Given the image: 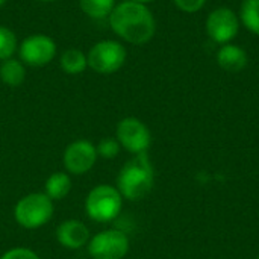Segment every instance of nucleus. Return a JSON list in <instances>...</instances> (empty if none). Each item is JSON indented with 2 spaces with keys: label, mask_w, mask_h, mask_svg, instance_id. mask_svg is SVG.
Here are the masks:
<instances>
[{
  "label": "nucleus",
  "mask_w": 259,
  "mask_h": 259,
  "mask_svg": "<svg viewBox=\"0 0 259 259\" xmlns=\"http://www.w3.org/2000/svg\"><path fill=\"white\" fill-rule=\"evenodd\" d=\"M112 32L129 44L141 46L149 42L156 32V20L144 3L124 0L109 14Z\"/></svg>",
  "instance_id": "f257e3e1"
},
{
  "label": "nucleus",
  "mask_w": 259,
  "mask_h": 259,
  "mask_svg": "<svg viewBox=\"0 0 259 259\" xmlns=\"http://www.w3.org/2000/svg\"><path fill=\"white\" fill-rule=\"evenodd\" d=\"M155 171L146 153L134 155L120 170L117 176V190L127 200H141L153 188Z\"/></svg>",
  "instance_id": "f03ea898"
},
{
  "label": "nucleus",
  "mask_w": 259,
  "mask_h": 259,
  "mask_svg": "<svg viewBox=\"0 0 259 259\" xmlns=\"http://www.w3.org/2000/svg\"><path fill=\"white\" fill-rule=\"evenodd\" d=\"M123 208V196L117 187L106 184L94 187L85 200V211L96 223H109L115 220Z\"/></svg>",
  "instance_id": "7ed1b4c3"
},
{
  "label": "nucleus",
  "mask_w": 259,
  "mask_h": 259,
  "mask_svg": "<svg viewBox=\"0 0 259 259\" xmlns=\"http://www.w3.org/2000/svg\"><path fill=\"white\" fill-rule=\"evenodd\" d=\"M14 217L24 229L42 228L53 217V200L44 193H30L17 202Z\"/></svg>",
  "instance_id": "20e7f679"
},
{
  "label": "nucleus",
  "mask_w": 259,
  "mask_h": 259,
  "mask_svg": "<svg viewBox=\"0 0 259 259\" xmlns=\"http://www.w3.org/2000/svg\"><path fill=\"white\" fill-rule=\"evenodd\" d=\"M127 52L120 41L102 39L96 42L88 55V67L99 74H114L126 62Z\"/></svg>",
  "instance_id": "39448f33"
},
{
  "label": "nucleus",
  "mask_w": 259,
  "mask_h": 259,
  "mask_svg": "<svg viewBox=\"0 0 259 259\" xmlns=\"http://www.w3.org/2000/svg\"><path fill=\"white\" fill-rule=\"evenodd\" d=\"M56 53V42L46 33H32L18 46L20 61L30 67H44L50 64Z\"/></svg>",
  "instance_id": "423d86ee"
},
{
  "label": "nucleus",
  "mask_w": 259,
  "mask_h": 259,
  "mask_svg": "<svg viewBox=\"0 0 259 259\" xmlns=\"http://www.w3.org/2000/svg\"><path fill=\"white\" fill-rule=\"evenodd\" d=\"M129 252V238L118 229H106L90 238L88 253L93 259H123Z\"/></svg>",
  "instance_id": "0eeeda50"
},
{
  "label": "nucleus",
  "mask_w": 259,
  "mask_h": 259,
  "mask_svg": "<svg viewBox=\"0 0 259 259\" xmlns=\"http://www.w3.org/2000/svg\"><path fill=\"white\" fill-rule=\"evenodd\" d=\"M115 138L129 153H146L152 144V134L149 127L137 117H126L118 121Z\"/></svg>",
  "instance_id": "6e6552de"
},
{
  "label": "nucleus",
  "mask_w": 259,
  "mask_h": 259,
  "mask_svg": "<svg viewBox=\"0 0 259 259\" xmlns=\"http://www.w3.org/2000/svg\"><path fill=\"white\" fill-rule=\"evenodd\" d=\"M240 30V18L231 8H217L209 12L206 18V33L208 36L219 42L228 44L231 42Z\"/></svg>",
  "instance_id": "1a4fd4ad"
},
{
  "label": "nucleus",
  "mask_w": 259,
  "mask_h": 259,
  "mask_svg": "<svg viewBox=\"0 0 259 259\" xmlns=\"http://www.w3.org/2000/svg\"><path fill=\"white\" fill-rule=\"evenodd\" d=\"M97 149L88 140H76L70 143L64 152V167L70 175L88 173L97 161Z\"/></svg>",
  "instance_id": "9d476101"
},
{
  "label": "nucleus",
  "mask_w": 259,
  "mask_h": 259,
  "mask_svg": "<svg viewBox=\"0 0 259 259\" xmlns=\"http://www.w3.org/2000/svg\"><path fill=\"white\" fill-rule=\"evenodd\" d=\"M56 240L70 250L82 249L90 241V231L80 220H65L56 228Z\"/></svg>",
  "instance_id": "9b49d317"
},
{
  "label": "nucleus",
  "mask_w": 259,
  "mask_h": 259,
  "mask_svg": "<svg viewBox=\"0 0 259 259\" xmlns=\"http://www.w3.org/2000/svg\"><path fill=\"white\" fill-rule=\"evenodd\" d=\"M249 62L247 53L243 47L237 44H223L217 52V64L222 70L229 73H240L246 68Z\"/></svg>",
  "instance_id": "f8f14e48"
},
{
  "label": "nucleus",
  "mask_w": 259,
  "mask_h": 259,
  "mask_svg": "<svg viewBox=\"0 0 259 259\" xmlns=\"http://www.w3.org/2000/svg\"><path fill=\"white\" fill-rule=\"evenodd\" d=\"M71 178L64 171H56L49 176L44 185V194L52 200H62L71 191Z\"/></svg>",
  "instance_id": "ddd939ff"
},
{
  "label": "nucleus",
  "mask_w": 259,
  "mask_h": 259,
  "mask_svg": "<svg viewBox=\"0 0 259 259\" xmlns=\"http://www.w3.org/2000/svg\"><path fill=\"white\" fill-rule=\"evenodd\" d=\"M26 79V68L20 59H5L0 62V80L11 88L20 87Z\"/></svg>",
  "instance_id": "4468645a"
},
{
  "label": "nucleus",
  "mask_w": 259,
  "mask_h": 259,
  "mask_svg": "<svg viewBox=\"0 0 259 259\" xmlns=\"http://www.w3.org/2000/svg\"><path fill=\"white\" fill-rule=\"evenodd\" d=\"M59 65L67 74H80L88 67V59L82 50L71 47V49H67L62 52Z\"/></svg>",
  "instance_id": "2eb2a0df"
},
{
  "label": "nucleus",
  "mask_w": 259,
  "mask_h": 259,
  "mask_svg": "<svg viewBox=\"0 0 259 259\" xmlns=\"http://www.w3.org/2000/svg\"><path fill=\"white\" fill-rule=\"evenodd\" d=\"M80 11L94 20L108 18L115 8V0H79Z\"/></svg>",
  "instance_id": "dca6fc26"
},
{
  "label": "nucleus",
  "mask_w": 259,
  "mask_h": 259,
  "mask_svg": "<svg viewBox=\"0 0 259 259\" xmlns=\"http://www.w3.org/2000/svg\"><path fill=\"white\" fill-rule=\"evenodd\" d=\"M240 21L247 30L259 36V0H243L240 8Z\"/></svg>",
  "instance_id": "f3484780"
},
{
  "label": "nucleus",
  "mask_w": 259,
  "mask_h": 259,
  "mask_svg": "<svg viewBox=\"0 0 259 259\" xmlns=\"http://www.w3.org/2000/svg\"><path fill=\"white\" fill-rule=\"evenodd\" d=\"M17 49L18 42L15 33L6 26H0V61L12 58Z\"/></svg>",
  "instance_id": "a211bd4d"
},
{
  "label": "nucleus",
  "mask_w": 259,
  "mask_h": 259,
  "mask_svg": "<svg viewBox=\"0 0 259 259\" xmlns=\"http://www.w3.org/2000/svg\"><path fill=\"white\" fill-rule=\"evenodd\" d=\"M97 155H100L105 159H112L120 153V143L117 141V138H103L100 140V143L97 144Z\"/></svg>",
  "instance_id": "6ab92c4d"
},
{
  "label": "nucleus",
  "mask_w": 259,
  "mask_h": 259,
  "mask_svg": "<svg viewBox=\"0 0 259 259\" xmlns=\"http://www.w3.org/2000/svg\"><path fill=\"white\" fill-rule=\"evenodd\" d=\"M0 259H41L33 250L26 247H14L8 252H5Z\"/></svg>",
  "instance_id": "aec40b11"
},
{
  "label": "nucleus",
  "mask_w": 259,
  "mask_h": 259,
  "mask_svg": "<svg viewBox=\"0 0 259 259\" xmlns=\"http://www.w3.org/2000/svg\"><path fill=\"white\" fill-rule=\"evenodd\" d=\"M173 2L181 11H184L187 14H196L206 3V0H173Z\"/></svg>",
  "instance_id": "412c9836"
},
{
  "label": "nucleus",
  "mask_w": 259,
  "mask_h": 259,
  "mask_svg": "<svg viewBox=\"0 0 259 259\" xmlns=\"http://www.w3.org/2000/svg\"><path fill=\"white\" fill-rule=\"evenodd\" d=\"M132 2H138V3H144V5H147V3L155 2V0H132Z\"/></svg>",
  "instance_id": "4be33fe9"
},
{
  "label": "nucleus",
  "mask_w": 259,
  "mask_h": 259,
  "mask_svg": "<svg viewBox=\"0 0 259 259\" xmlns=\"http://www.w3.org/2000/svg\"><path fill=\"white\" fill-rule=\"evenodd\" d=\"M38 2H44V3H52V2H58V0H38Z\"/></svg>",
  "instance_id": "5701e85b"
},
{
  "label": "nucleus",
  "mask_w": 259,
  "mask_h": 259,
  "mask_svg": "<svg viewBox=\"0 0 259 259\" xmlns=\"http://www.w3.org/2000/svg\"><path fill=\"white\" fill-rule=\"evenodd\" d=\"M6 2H8V0H0V8H2V6H5V3H6Z\"/></svg>",
  "instance_id": "b1692460"
},
{
  "label": "nucleus",
  "mask_w": 259,
  "mask_h": 259,
  "mask_svg": "<svg viewBox=\"0 0 259 259\" xmlns=\"http://www.w3.org/2000/svg\"><path fill=\"white\" fill-rule=\"evenodd\" d=\"M258 259H259V255H258Z\"/></svg>",
  "instance_id": "393cba45"
}]
</instances>
